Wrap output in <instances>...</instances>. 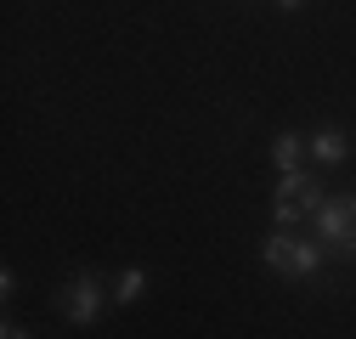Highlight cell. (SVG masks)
<instances>
[{
	"instance_id": "obj_1",
	"label": "cell",
	"mask_w": 356,
	"mask_h": 339,
	"mask_svg": "<svg viewBox=\"0 0 356 339\" xmlns=\"http://www.w3.org/2000/svg\"><path fill=\"white\" fill-rule=\"evenodd\" d=\"M260 266L277 272V277H289V283H305V277L323 272V243H305V238L272 232V238L260 243Z\"/></svg>"
},
{
	"instance_id": "obj_2",
	"label": "cell",
	"mask_w": 356,
	"mask_h": 339,
	"mask_svg": "<svg viewBox=\"0 0 356 339\" xmlns=\"http://www.w3.org/2000/svg\"><path fill=\"white\" fill-rule=\"evenodd\" d=\"M323 204H328L323 181L305 176V170H294V176H283L277 192H272V221H277V226H294V221H305V215H317Z\"/></svg>"
},
{
	"instance_id": "obj_3",
	"label": "cell",
	"mask_w": 356,
	"mask_h": 339,
	"mask_svg": "<svg viewBox=\"0 0 356 339\" xmlns=\"http://www.w3.org/2000/svg\"><path fill=\"white\" fill-rule=\"evenodd\" d=\"M311 226H317V243L323 249H339L345 261H350V254H356V192L328 198L317 215H311Z\"/></svg>"
},
{
	"instance_id": "obj_4",
	"label": "cell",
	"mask_w": 356,
	"mask_h": 339,
	"mask_svg": "<svg viewBox=\"0 0 356 339\" xmlns=\"http://www.w3.org/2000/svg\"><path fill=\"white\" fill-rule=\"evenodd\" d=\"M57 311H63V322H74V328L97 322V317H102V277H97V272H79L74 283H63Z\"/></svg>"
},
{
	"instance_id": "obj_5",
	"label": "cell",
	"mask_w": 356,
	"mask_h": 339,
	"mask_svg": "<svg viewBox=\"0 0 356 339\" xmlns=\"http://www.w3.org/2000/svg\"><path fill=\"white\" fill-rule=\"evenodd\" d=\"M311 158H317L323 170H334V164H345V158H350V136L339 131V124H323V131L311 136Z\"/></svg>"
},
{
	"instance_id": "obj_6",
	"label": "cell",
	"mask_w": 356,
	"mask_h": 339,
	"mask_svg": "<svg viewBox=\"0 0 356 339\" xmlns=\"http://www.w3.org/2000/svg\"><path fill=\"white\" fill-rule=\"evenodd\" d=\"M142 294H147V272L142 266H124L119 283H113V306H136Z\"/></svg>"
},
{
	"instance_id": "obj_7",
	"label": "cell",
	"mask_w": 356,
	"mask_h": 339,
	"mask_svg": "<svg viewBox=\"0 0 356 339\" xmlns=\"http://www.w3.org/2000/svg\"><path fill=\"white\" fill-rule=\"evenodd\" d=\"M300 158H305V136H294V131H289V136H277V142H272V164L283 170V176H294Z\"/></svg>"
},
{
	"instance_id": "obj_8",
	"label": "cell",
	"mask_w": 356,
	"mask_h": 339,
	"mask_svg": "<svg viewBox=\"0 0 356 339\" xmlns=\"http://www.w3.org/2000/svg\"><path fill=\"white\" fill-rule=\"evenodd\" d=\"M0 339H34V333H29L23 322H6V328H0Z\"/></svg>"
},
{
	"instance_id": "obj_9",
	"label": "cell",
	"mask_w": 356,
	"mask_h": 339,
	"mask_svg": "<svg viewBox=\"0 0 356 339\" xmlns=\"http://www.w3.org/2000/svg\"><path fill=\"white\" fill-rule=\"evenodd\" d=\"M277 6H283V12H300V6H305V0H277Z\"/></svg>"
}]
</instances>
